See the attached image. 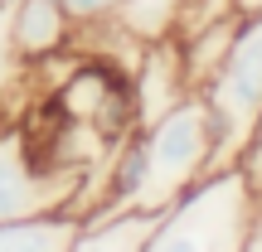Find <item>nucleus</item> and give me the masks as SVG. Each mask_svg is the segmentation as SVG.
<instances>
[{"instance_id":"1","label":"nucleus","mask_w":262,"mask_h":252,"mask_svg":"<svg viewBox=\"0 0 262 252\" xmlns=\"http://www.w3.org/2000/svg\"><path fill=\"white\" fill-rule=\"evenodd\" d=\"M136 136H141V179L126 204L136 214H165L180 194H189L209 175L214 150H219L214 112H209V102L199 93L175 102L160 122L141 126Z\"/></svg>"},{"instance_id":"2","label":"nucleus","mask_w":262,"mask_h":252,"mask_svg":"<svg viewBox=\"0 0 262 252\" xmlns=\"http://www.w3.org/2000/svg\"><path fill=\"white\" fill-rule=\"evenodd\" d=\"M253 214H257V194L243 165L214 170L156 218L141 252H243Z\"/></svg>"},{"instance_id":"3","label":"nucleus","mask_w":262,"mask_h":252,"mask_svg":"<svg viewBox=\"0 0 262 252\" xmlns=\"http://www.w3.org/2000/svg\"><path fill=\"white\" fill-rule=\"evenodd\" d=\"M199 97L209 102L219 126V150H214V170H228L248 155V146L262 136V15H243L238 34L228 44L219 73L199 87Z\"/></svg>"},{"instance_id":"4","label":"nucleus","mask_w":262,"mask_h":252,"mask_svg":"<svg viewBox=\"0 0 262 252\" xmlns=\"http://www.w3.org/2000/svg\"><path fill=\"white\" fill-rule=\"evenodd\" d=\"M88 165H49L29 150L19 126H0V223L73 214Z\"/></svg>"},{"instance_id":"5","label":"nucleus","mask_w":262,"mask_h":252,"mask_svg":"<svg viewBox=\"0 0 262 252\" xmlns=\"http://www.w3.org/2000/svg\"><path fill=\"white\" fill-rule=\"evenodd\" d=\"M189 97V78H185V58H180V39H160L146 44L136 73H131V102H136V131L160 122L175 102Z\"/></svg>"},{"instance_id":"6","label":"nucleus","mask_w":262,"mask_h":252,"mask_svg":"<svg viewBox=\"0 0 262 252\" xmlns=\"http://www.w3.org/2000/svg\"><path fill=\"white\" fill-rule=\"evenodd\" d=\"M10 44H15V58L29 68L54 54H68L73 19H68L63 0H19L10 10Z\"/></svg>"},{"instance_id":"7","label":"nucleus","mask_w":262,"mask_h":252,"mask_svg":"<svg viewBox=\"0 0 262 252\" xmlns=\"http://www.w3.org/2000/svg\"><path fill=\"white\" fill-rule=\"evenodd\" d=\"M160 214H136V209H122V214H102V218H88L83 233L73 238L68 252H141L156 228Z\"/></svg>"},{"instance_id":"8","label":"nucleus","mask_w":262,"mask_h":252,"mask_svg":"<svg viewBox=\"0 0 262 252\" xmlns=\"http://www.w3.org/2000/svg\"><path fill=\"white\" fill-rule=\"evenodd\" d=\"M78 233H83L78 214L15 218V223H0V252H68Z\"/></svg>"},{"instance_id":"9","label":"nucleus","mask_w":262,"mask_h":252,"mask_svg":"<svg viewBox=\"0 0 262 252\" xmlns=\"http://www.w3.org/2000/svg\"><path fill=\"white\" fill-rule=\"evenodd\" d=\"M238 19H243V15H228V19H219V25L199 29V34L180 39V58H185L189 93H199V87H204L209 78L219 73V63H224L228 44H233V34H238Z\"/></svg>"},{"instance_id":"10","label":"nucleus","mask_w":262,"mask_h":252,"mask_svg":"<svg viewBox=\"0 0 262 252\" xmlns=\"http://www.w3.org/2000/svg\"><path fill=\"white\" fill-rule=\"evenodd\" d=\"M180 5H185V0H122L112 19L136 39V44H160V39H175Z\"/></svg>"},{"instance_id":"11","label":"nucleus","mask_w":262,"mask_h":252,"mask_svg":"<svg viewBox=\"0 0 262 252\" xmlns=\"http://www.w3.org/2000/svg\"><path fill=\"white\" fill-rule=\"evenodd\" d=\"M228 15H238L233 0H185V5H180V29H175V39H189V34H199V29L219 25V19H228Z\"/></svg>"},{"instance_id":"12","label":"nucleus","mask_w":262,"mask_h":252,"mask_svg":"<svg viewBox=\"0 0 262 252\" xmlns=\"http://www.w3.org/2000/svg\"><path fill=\"white\" fill-rule=\"evenodd\" d=\"M117 5H122V0H63L73 29H78V25H97V19H112Z\"/></svg>"},{"instance_id":"13","label":"nucleus","mask_w":262,"mask_h":252,"mask_svg":"<svg viewBox=\"0 0 262 252\" xmlns=\"http://www.w3.org/2000/svg\"><path fill=\"white\" fill-rule=\"evenodd\" d=\"M238 165H243V175H248V185H253V194L262 199V136L248 146V155L238 160Z\"/></svg>"},{"instance_id":"14","label":"nucleus","mask_w":262,"mask_h":252,"mask_svg":"<svg viewBox=\"0 0 262 252\" xmlns=\"http://www.w3.org/2000/svg\"><path fill=\"white\" fill-rule=\"evenodd\" d=\"M243 252H262V199H257V214H253V228H248V247Z\"/></svg>"},{"instance_id":"15","label":"nucleus","mask_w":262,"mask_h":252,"mask_svg":"<svg viewBox=\"0 0 262 252\" xmlns=\"http://www.w3.org/2000/svg\"><path fill=\"white\" fill-rule=\"evenodd\" d=\"M238 15H262V0H233Z\"/></svg>"}]
</instances>
